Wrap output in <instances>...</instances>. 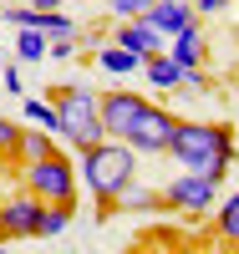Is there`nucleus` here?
Masks as SVG:
<instances>
[{"label":"nucleus","instance_id":"a211bd4d","mask_svg":"<svg viewBox=\"0 0 239 254\" xmlns=\"http://www.w3.org/2000/svg\"><path fill=\"white\" fill-rule=\"evenodd\" d=\"M72 214H77V203H46V214H41V239H56L61 229L72 224Z\"/></svg>","mask_w":239,"mask_h":254},{"label":"nucleus","instance_id":"20e7f679","mask_svg":"<svg viewBox=\"0 0 239 254\" xmlns=\"http://www.w3.org/2000/svg\"><path fill=\"white\" fill-rule=\"evenodd\" d=\"M77 183H81L77 158L56 153V147L46 158H31L26 168H20V188H31L41 203H77Z\"/></svg>","mask_w":239,"mask_h":254},{"label":"nucleus","instance_id":"f257e3e1","mask_svg":"<svg viewBox=\"0 0 239 254\" xmlns=\"http://www.w3.org/2000/svg\"><path fill=\"white\" fill-rule=\"evenodd\" d=\"M77 173H81V188L102 208L97 219H112V214H122L117 203L127 193V183L138 178V147L122 142V137H102V142L86 147V153H77Z\"/></svg>","mask_w":239,"mask_h":254},{"label":"nucleus","instance_id":"5701e85b","mask_svg":"<svg viewBox=\"0 0 239 254\" xmlns=\"http://www.w3.org/2000/svg\"><path fill=\"white\" fill-rule=\"evenodd\" d=\"M0 87H5V92H15V97H26V81H20V66H15V61H10L5 71H0Z\"/></svg>","mask_w":239,"mask_h":254},{"label":"nucleus","instance_id":"4468645a","mask_svg":"<svg viewBox=\"0 0 239 254\" xmlns=\"http://www.w3.org/2000/svg\"><path fill=\"white\" fill-rule=\"evenodd\" d=\"M15 56L26 61V66H41V61L51 56V36L36 31V26H20V36H15Z\"/></svg>","mask_w":239,"mask_h":254},{"label":"nucleus","instance_id":"393cba45","mask_svg":"<svg viewBox=\"0 0 239 254\" xmlns=\"http://www.w3.org/2000/svg\"><path fill=\"white\" fill-rule=\"evenodd\" d=\"M183 87H188V92H209V76H204L199 66H188V71H183Z\"/></svg>","mask_w":239,"mask_h":254},{"label":"nucleus","instance_id":"9d476101","mask_svg":"<svg viewBox=\"0 0 239 254\" xmlns=\"http://www.w3.org/2000/svg\"><path fill=\"white\" fill-rule=\"evenodd\" d=\"M112 41H122V46H127V51H138L143 61H153V56H163V51H168V36H158L143 15L117 20V36H112Z\"/></svg>","mask_w":239,"mask_h":254},{"label":"nucleus","instance_id":"1a4fd4ad","mask_svg":"<svg viewBox=\"0 0 239 254\" xmlns=\"http://www.w3.org/2000/svg\"><path fill=\"white\" fill-rule=\"evenodd\" d=\"M143 20H148L158 36H168V41H173L183 26H193V20H199V10H193V0H153V5L143 10Z\"/></svg>","mask_w":239,"mask_h":254},{"label":"nucleus","instance_id":"f8f14e48","mask_svg":"<svg viewBox=\"0 0 239 254\" xmlns=\"http://www.w3.org/2000/svg\"><path fill=\"white\" fill-rule=\"evenodd\" d=\"M143 76H148V87H153V92H178V87H183V66H178L168 51L153 56V61H143Z\"/></svg>","mask_w":239,"mask_h":254},{"label":"nucleus","instance_id":"aec40b11","mask_svg":"<svg viewBox=\"0 0 239 254\" xmlns=\"http://www.w3.org/2000/svg\"><path fill=\"white\" fill-rule=\"evenodd\" d=\"M41 31L46 36H77V20L67 10H41Z\"/></svg>","mask_w":239,"mask_h":254},{"label":"nucleus","instance_id":"dca6fc26","mask_svg":"<svg viewBox=\"0 0 239 254\" xmlns=\"http://www.w3.org/2000/svg\"><path fill=\"white\" fill-rule=\"evenodd\" d=\"M20 117H26L31 127H51V132H56V102L46 97V102H41V97H20Z\"/></svg>","mask_w":239,"mask_h":254},{"label":"nucleus","instance_id":"a878e982","mask_svg":"<svg viewBox=\"0 0 239 254\" xmlns=\"http://www.w3.org/2000/svg\"><path fill=\"white\" fill-rule=\"evenodd\" d=\"M234 5V0H193V10H199V15H219V10H229Z\"/></svg>","mask_w":239,"mask_h":254},{"label":"nucleus","instance_id":"412c9836","mask_svg":"<svg viewBox=\"0 0 239 254\" xmlns=\"http://www.w3.org/2000/svg\"><path fill=\"white\" fill-rule=\"evenodd\" d=\"M20 132H26V127H20V122L0 117V158H15V147H20Z\"/></svg>","mask_w":239,"mask_h":254},{"label":"nucleus","instance_id":"4be33fe9","mask_svg":"<svg viewBox=\"0 0 239 254\" xmlns=\"http://www.w3.org/2000/svg\"><path fill=\"white\" fill-rule=\"evenodd\" d=\"M153 0H107V10H112L117 20H133V15H143Z\"/></svg>","mask_w":239,"mask_h":254},{"label":"nucleus","instance_id":"f03ea898","mask_svg":"<svg viewBox=\"0 0 239 254\" xmlns=\"http://www.w3.org/2000/svg\"><path fill=\"white\" fill-rule=\"evenodd\" d=\"M168 158L178 168H193V173H209V178L224 183L234 158H239L234 127H224V122H178V132L168 142Z\"/></svg>","mask_w":239,"mask_h":254},{"label":"nucleus","instance_id":"9b49d317","mask_svg":"<svg viewBox=\"0 0 239 254\" xmlns=\"http://www.w3.org/2000/svg\"><path fill=\"white\" fill-rule=\"evenodd\" d=\"M204 51H209V41H204V31H199V20H193V26H183L178 36L168 41V56L178 61L183 71H188V66H199V61H204Z\"/></svg>","mask_w":239,"mask_h":254},{"label":"nucleus","instance_id":"6ab92c4d","mask_svg":"<svg viewBox=\"0 0 239 254\" xmlns=\"http://www.w3.org/2000/svg\"><path fill=\"white\" fill-rule=\"evenodd\" d=\"M219 239H229V244H239V193H229L224 203H219Z\"/></svg>","mask_w":239,"mask_h":254},{"label":"nucleus","instance_id":"b1692460","mask_svg":"<svg viewBox=\"0 0 239 254\" xmlns=\"http://www.w3.org/2000/svg\"><path fill=\"white\" fill-rule=\"evenodd\" d=\"M51 56L56 61H72L77 56V36H51Z\"/></svg>","mask_w":239,"mask_h":254},{"label":"nucleus","instance_id":"6e6552de","mask_svg":"<svg viewBox=\"0 0 239 254\" xmlns=\"http://www.w3.org/2000/svg\"><path fill=\"white\" fill-rule=\"evenodd\" d=\"M148 112V97L138 92H102V122H107V137H127L138 127V117Z\"/></svg>","mask_w":239,"mask_h":254},{"label":"nucleus","instance_id":"ddd939ff","mask_svg":"<svg viewBox=\"0 0 239 254\" xmlns=\"http://www.w3.org/2000/svg\"><path fill=\"white\" fill-rule=\"evenodd\" d=\"M97 66H102V71H112V76H133V71H143V56H138V51H127L122 41H107V46L97 51Z\"/></svg>","mask_w":239,"mask_h":254},{"label":"nucleus","instance_id":"423d86ee","mask_svg":"<svg viewBox=\"0 0 239 254\" xmlns=\"http://www.w3.org/2000/svg\"><path fill=\"white\" fill-rule=\"evenodd\" d=\"M41 214H46V203L31 188H20L15 198L0 203V239H41Z\"/></svg>","mask_w":239,"mask_h":254},{"label":"nucleus","instance_id":"7ed1b4c3","mask_svg":"<svg viewBox=\"0 0 239 254\" xmlns=\"http://www.w3.org/2000/svg\"><path fill=\"white\" fill-rule=\"evenodd\" d=\"M46 97L56 102V117H61V122H56V137L67 142V147L86 153L92 142L107 137V122H102V92L81 87V81H67V87H51Z\"/></svg>","mask_w":239,"mask_h":254},{"label":"nucleus","instance_id":"bb28decb","mask_svg":"<svg viewBox=\"0 0 239 254\" xmlns=\"http://www.w3.org/2000/svg\"><path fill=\"white\" fill-rule=\"evenodd\" d=\"M26 5H36V10H61L67 0H26Z\"/></svg>","mask_w":239,"mask_h":254},{"label":"nucleus","instance_id":"0eeeda50","mask_svg":"<svg viewBox=\"0 0 239 254\" xmlns=\"http://www.w3.org/2000/svg\"><path fill=\"white\" fill-rule=\"evenodd\" d=\"M178 122H183V117H173L168 107L148 102V112L138 117V127H133L122 142H133L138 153H168V142H173V132H178Z\"/></svg>","mask_w":239,"mask_h":254},{"label":"nucleus","instance_id":"39448f33","mask_svg":"<svg viewBox=\"0 0 239 254\" xmlns=\"http://www.w3.org/2000/svg\"><path fill=\"white\" fill-rule=\"evenodd\" d=\"M163 198H168V208H173V214L199 219V214H209V208L219 203V178L183 168V173H173V178L163 183Z\"/></svg>","mask_w":239,"mask_h":254},{"label":"nucleus","instance_id":"f3484780","mask_svg":"<svg viewBox=\"0 0 239 254\" xmlns=\"http://www.w3.org/2000/svg\"><path fill=\"white\" fill-rule=\"evenodd\" d=\"M51 147H56V132H51V127H46V132H31V127H26V132H20L15 158H20V163H31V158H46Z\"/></svg>","mask_w":239,"mask_h":254},{"label":"nucleus","instance_id":"2eb2a0df","mask_svg":"<svg viewBox=\"0 0 239 254\" xmlns=\"http://www.w3.org/2000/svg\"><path fill=\"white\" fill-rule=\"evenodd\" d=\"M117 208H122V214H148V208H168V198H163V193H153V188H143V183L133 178Z\"/></svg>","mask_w":239,"mask_h":254}]
</instances>
